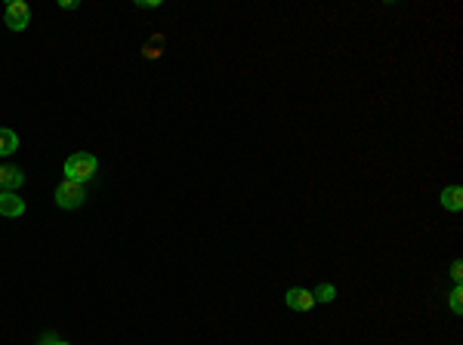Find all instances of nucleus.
Here are the masks:
<instances>
[{"instance_id": "nucleus-8", "label": "nucleus", "mask_w": 463, "mask_h": 345, "mask_svg": "<svg viewBox=\"0 0 463 345\" xmlns=\"http://www.w3.org/2000/svg\"><path fill=\"white\" fill-rule=\"evenodd\" d=\"M19 148V136L13 130H4L0 127V154H13Z\"/></svg>"}, {"instance_id": "nucleus-9", "label": "nucleus", "mask_w": 463, "mask_h": 345, "mask_svg": "<svg viewBox=\"0 0 463 345\" xmlns=\"http://www.w3.org/2000/svg\"><path fill=\"white\" fill-rule=\"evenodd\" d=\"M312 296H315V302H330V299L337 296V287H334V284H321Z\"/></svg>"}, {"instance_id": "nucleus-7", "label": "nucleus", "mask_w": 463, "mask_h": 345, "mask_svg": "<svg viewBox=\"0 0 463 345\" xmlns=\"http://www.w3.org/2000/svg\"><path fill=\"white\" fill-rule=\"evenodd\" d=\"M442 207L451 210V213H457V210H463V191L460 185H448L442 191Z\"/></svg>"}, {"instance_id": "nucleus-3", "label": "nucleus", "mask_w": 463, "mask_h": 345, "mask_svg": "<svg viewBox=\"0 0 463 345\" xmlns=\"http://www.w3.org/2000/svg\"><path fill=\"white\" fill-rule=\"evenodd\" d=\"M31 22V10L25 0H13V4H6V13H4V25L13 28V31H25Z\"/></svg>"}, {"instance_id": "nucleus-12", "label": "nucleus", "mask_w": 463, "mask_h": 345, "mask_svg": "<svg viewBox=\"0 0 463 345\" xmlns=\"http://www.w3.org/2000/svg\"><path fill=\"white\" fill-rule=\"evenodd\" d=\"M56 345H68V342H56Z\"/></svg>"}, {"instance_id": "nucleus-4", "label": "nucleus", "mask_w": 463, "mask_h": 345, "mask_svg": "<svg viewBox=\"0 0 463 345\" xmlns=\"http://www.w3.org/2000/svg\"><path fill=\"white\" fill-rule=\"evenodd\" d=\"M22 213H25V201H22L19 194H15V191L0 194V216H6V219H19Z\"/></svg>"}, {"instance_id": "nucleus-2", "label": "nucleus", "mask_w": 463, "mask_h": 345, "mask_svg": "<svg viewBox=\"0 0 463 345\" xmlns=\"http://www.w3.org/2000/svg\"><path fill=\"white\" fill-rule=\"evenodd\" d=\"M83 201H87V191H83L81 182L65 179V182L56 188V203L62 210H77V207H83Z\"/></svg>"}, {"instance_id": "nucleus-1", "label": "nucleus", "mask_w": 463, "mask_h": 345, "mask_svg": "<svg viewBox=\"0 0 463 345\" xmlns=\"http://www.w3.org/2000/svg\"><path fill=\"white\" fill-rule=\"evenodd\" d=\"M96 170H99V161L93 158V154L87 151H77L72 154V158L65 161V179H72V182H87V179L96 176Z\"/></svg>"}, {"instance_id": "nucleus-10", "label": "nucleus", "mask_w": 463, "mask_h": 345, "mask_svg": "<svg viewBox=\"0 0 463 345\" xmlns=\"http://www.w3.org/2000/svg\"><path fill=\"white\" fill-rule=\"evenodd\" d=\"M451 311H454V315H460V311H463V287L460 284L454 287V293H451Z\"/></svg>"}, {"instance_id": "nucleus-5", "label": "nucleus", "mask_w": 463, "mask_h": 345, "mask_svg": "<svg viewBox=\"0 0 463 345\" xmlns=\"http://www.w3.org/2000/svg\"><path fill=\"white\" fill-rule=\"evenodd\" d=\"M284 299H288V305H290L293 311H309L315 305V296L309 293V290H303V287L288 290V296H284Z\"/></svg>"}, {"instance_id": "nucleus-6", "label": "nucleus", "mask_w": 463, "mask_h": 345, "mask_svg": "<svg viewBox=\"0 0 463 345\" xmlns=\"http://www.w3.org/2000/svg\"><path fill=\"white\" fill-rule=\"evenodd\" d=\"M22 182H25V172H22L19 167H0V194L15 191Z\"/></svg>"}, {"instance_id": "nucleus-11", "label": "nucleus", "mask_w": 463, "mask_h": 345, "mask_svg": "<svg viewBox=\"0 0 463 345\" xmlns=\"http://www.w3.org/2000/svg\"><path fill=\"white\" fill-rule=\"evenodd\" d=\"M451 278H454V284H460V278H463V265L460 262L451 265Z\"/></svg>"}]
</instances>
